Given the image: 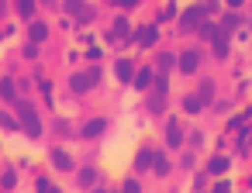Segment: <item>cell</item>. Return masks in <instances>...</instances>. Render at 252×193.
I'll return each mask as SVG.
<instances>
[{
	"label": "cell",
	"instance_id": "6da1fadb",
	"mask_svg": "<svg viewBox=\"0 0 252 193\" xmlns=\"http://www.w3.org/2000/svg\"><path fill=\"white\" fill-rule=\"evenodd\" d=\"M18 121H21V128L28 131V138H42V117H38V110L35 107H28V104H18Z\"/></svg>",
	"mask_w": 252,
	"mask_h": 193
},
{
	"label": "cell",
	"instance_id": "7a4b0ae2",
	"mask_svg": "<svg viewBox=\"0 0 252 193\" xmlns=\"http://www.w3.org/2000/svg\"><path fill=\"white\" fill-rule=\"evenodd\" d=\"M69 83H73V90H76V93H87V90H94V86L100 83V69H87V73H76V76H73Z\"/></svg>",
	"mask_w": 252,
	"mask_h": 193
},
{
	"label": "cell",
	"instance_id": "3957f363",
	"mask_svg": "<svg viewBox=\"0 0 252 193\" xmlns=\"http://www.w3.org/2000/svg\"><path fill=\"white\" fill-rule=\"evenodd\" d=\"M107 131V117H94V121H87L83 128H80V138H97V135H104Z\"/></svg>",
	"mask_w": 252,
	"mask_h": 193
},
{
	"label": "cell",
	"instance_id": "277c9868",
	"mask_svg": "<svg viewBox=\"0 0 252 193\" xmlns=\"http://www.w3.org/2000/svg\"><path fill=\"white\" fill-rule=\"evenodd\" d=\"M52 165L59 169V172H73V159H69V152H63V148H52Z\"/></svg>",
	"mask_w": 252,
	"mask_h": 193
},
{
	"label": "cell",
	"instance_id": "5b68a950",
	"mask_svg": "<svg viewBox=\"0 0 252 193\" xmlns=\"http://www.w3.org/2000/svg\"><path fill=\"white\" fill-rule=\"evenodd\" d=\"M0 97H4L7 104H21V100H18V83H14L11 76H4V80H0Z\"/></svg>",
	"mask_w": 252,
	"mask_h": 193
},
{
	"label": "cell",
	"instance_id": "8992f818",
	"mask_svg": "<svg viewBox=\"0 0 252 193\" xmlns=\"http://www.w3.org/2000/svg\"><path fill=\"white\" fill-rule=\"evenodd\" d=\"M28 38H32V45L45 42V38H49V25H42V21H32V28H28Z\"/></svg>",
	"mask_w": 252,
	"mask_h": 193
},
{
	"label": "cell",
	"instance_id": "52a82bcc",
	"mask_svg": "<svg viewBox=\"0 0 252 193\" xmlns=\"http://www.w3.org/2000/svg\"><path fill=\"white\" fill-rule=\"evenodd\" d=\"M114 73H118V80H121V83H131V76H135V66H131V59H118Z\"/></svg>",
	"mask_w": 252,
	"mask_h": 193
},
{
	"label": "cell",
	"instance_id": "ba28073f",
	"mask_svg": "<svg viewBox=\"0 0 252 193\" xmlns=\"http://www.w3.org/2000/svg\"><path fill=\"white\" fill-rule=\"evenodd\" d=\"M66 11H69V14H76V18H83V21H90V18H94V11H90V7H83V0H66Z\"/></svg>",
	"mask_w": 252,
	"mask_h": 193
},
{
	"label": "cell",
	"instance_id": "9c48e42d",
	"mask_svg": "<svg viewBox=\"0 0 252 193\" xmlns=\"http://www.w3.org/2000/svg\"><path fill=\"white\" fill-rule=\"evenodd\" d=\"M197 62H200V55H197V52H183V55H180V69H183V73H193V69H197Z\"/></svg>",
	"mask_w": 252,
	"mask_h": 193
},
{
	"label": "cell",
	"instance_id": "30bf717a",
	"mask_svg": "<svg viewBox=\"0 0 252 193\" xmlns=\"http://www.w3.org/2000/svg\"><path fill=\"white\" fill-rule=\"evenodd\" d=\"M14 4H18V14L21 18H28V21L35 18V0H14Z\"/></svg>",
	"mask_w": 252,
	"mask_h": 193
},
{
	"label": "cell",
	"instance_id": "8fae6325",
	"mask_svg": "<svg viewBox=\"0 0 252 193\" xmlns=\"http://www.w3.org/2000/svg\"><path fill=\"white\" fill-rule=\"evenodd\" d=\"M149 83H152V69H142L135 76V90H149Z\"/></svg>",
	"mask_w": 252,
	"mask_h": 193
},
{
	"label": "cell",
	"instance_id": "7c38bea8",
	"mask_svg": "<svg viewBox=\"0 0 252 193\" xmlns=\"http://www.w3.org/2000/svg\"><path fill=\"white\" fill-rule=\"evenodd\" d=\"M97 183V169H83L80 172V186H94Z\"/></svg>",
	"mask_w": 252,
	"mask_h": 193
},
{
	"label": "cell",
	"instance_id": "4fadbf2b",
	"mask_svg": "<svg viewBox=\"0 0 252 193\" xmlns=\"http://www.w3.org/2000/svg\"><path fill=\"white\" fill-rule=\"evenodd\" d=\"M138 42H142V45H152V42H156V28H142Z\"/></svg>",
	"mask_w": 252,
	"mask_h": 193
},
{
	"label": "cell",
	"instance_id": "5bb4252c",
	"mask_svg": "<svg viewBox=\"0 0 252 193\" xmlns=\"http://www.w3.org/2000/svg\"><path fill=\"white\" fill-rule=\"evenodd\" d=\"M169 145H173V148L180 145V124H176V121H169Z\"/></svg>",
	"mask_w": 252,
	"mask_h": 193
},
{
	"label": "cell",
	"instance_id": "9a60e30c",
	"mask_svg": "<svg viewBox=\"0 0 252 193\" xmlns=\"http://www.w3.org/2000/svg\"><path fill=\"white\" fill-rule=\"evenodd\" d=\"M38 193H63L56 183H49V179H38Z\"/></svg>",
	"mask_w": 252,
	"mask_h": 193
},
{
	"label": "cell",
	"instance_id": "2e32d148",
	"mask_svg": "<svg viewBox=\"0 0 252 193\" xmlns=\"http://www.w3.org/2000/svg\"><path fill=\"white\" fill-rule=\"evenodd\" d=\"M228 169V159H211V172H224Z\"/></svg>",
	"mask_w": 252,
	"mask_h": 193
},
{
	"label": "cell",
	"instance_id": "e0dca14e",
	"mask_svg": "<svg viewBox=\"0 0 252 193\" xmlns=\"http://www.w3.org/2000/svg\"><path fill=\"white\" fill-rule=\"evenodd\" d=\"M156 172H159V176H162V172H169V162H166L162 155H156Z\"/></svg>",
	"mask_w": 252,
	"mask_h": 193
},
{
	"label": "cell",
	"instance_id": "ac0fdd59",
	"mask_svg": "<svg viewBox=\"0 0 252 193\" xmlns=\"http://www.w3.org/2000/svg\"><path fill=\"white\" fill-rule=\"evenodd\" d=\"M0 186L11 190V186H14V172H4V176H0Z\"/></svg>",
	"mask_w": 252,
	"mask_h": 193
},
{
	"label": "cell",
	"instance_id": "d6986e66",
	"mask_svg": "<svg viewBox=\"0 0 252 193\" xmlns=\"http://www.w3.org/2000/svg\"><path fill=\"white\" fill-rule=\"evenodd\" d=\"M149 162H152V152H142V155H138V169H145Z\"/></svg>",
	"mask_w": 252,
	"mask_h": 193
},
{
	"label": "cell",
	"instance_id": "ffe728a7",
	"mask_svg": "<svg viewBox=\"0 0 252 193\" xmlns=\"http://www.w3.org/2000/svg\"><path fill=\"white\" fill-rule=\"evenodd\" d=\"M138 190H142V186H138L135 179H128V183H125V193H138Z\"/></svg>",
	"mask_w": 252,
	"mask_h": 193
},
{
	"label": "cell",
	"instance_id": "44dd1931",
	"mask_svg": "<svg viewBox=\"0 0 252 193\" xmlns=\"http://www.w3.org/2000/svg\"><path fill=\"white\" fill-rule=\"evenodd\" d=\"M111 4H118V7H131V4H138V0H111Z\"/></svg>",
	"mask_w": 252,
	"mask_h": 193
},
{
	"label": "cell",
	"instance_id": "7402d4cb",
	"mask_svg": "<svg viewBox=\"0 0 252 193\" xmlns=\"http://www.w3.org/2000/svg\"><path fill=\"white\" fill-rule=\"evenodd\" d=\"M0 124H4V128H18V124H14V121H7L4 114H0Z\"/></svg>",
	"mask_w": 252,
	"mask_h": 193
},
{
	"label": "cell",
	"instance_id": "603a6c76",
	"mask_svg": "<svg viewBox=\"0 0 252 193\" xmlns=\"http://www.w3.org/2000/svg\"><path fill=\"white\" fill-rule=\"evenodd\" d=\"M4 11H7V7H4V0H0V14H4Z\"/></svg>",
	"mask_w": 252,
	"mask_h": 193
},
{
	"label": "cell",
	"instance_id": "cb8c5ba5",
	"mask_svg": "<svg viewBox=\"0 0 252 193\" xmlns=\"http://www.w3.org/2000/svg\"><path fill=\"white\" fill-rule=\"evenodd\" d=\"M97 193H104V190H97Z\"/></svg>",
	"mask_w": 252,
	"mask_h": 193
}]
</instances>
